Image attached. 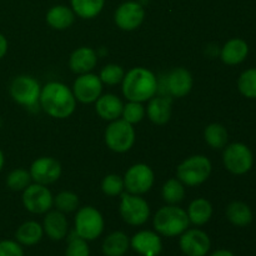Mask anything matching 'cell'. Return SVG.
I'll use <instances>...</instances> for the list:
<instances>
[{
	"instance_id": "1",
	"label": "cell",
	"mask_w": 256,
	"mask_h": 256,
	"mask_svg": "<svg viewBox=\"0 0 256 256\" xmlns=\"http://www.w3.org/2000/svg\"><path fill=\"white\" fill-rule=\"evenodd\" d=\"M42 109L55 119H66L76 108L72 90L59 82H50L42 88L39 98Z\"/></svg>"
},
{
	"instance_id": "2",
	"label": "cell",
	"mask_w": 256,
	"mask_h": 256,
	"mask_svg": "<svg viewBox=\"0 0 256 256\" xmlns=\"http://www.w3.org/2000/svg\"><path fill=\"white\" fill-rule=\"evenodd\" d=\"M122 82V94L129 102H148L158 92L156 76L145 68H132L124 75Z\"/></svg>"
},
{
	"instance_id": "3",
	"label": "cell",
	"mask_w": 256,
	"mask_h": 256,
	"mask_svg": "<svg viewBox=\"0 0 256 256\" xmlns=\"http://www.w3.org/2000/svg\"><path fill=\"white\" fill-rule=\"evenodd\" d=\"M155 232L166 238H175L188 230L190 225L188 212L178 205H166L156 212L152 219Z\"/></svg>"
},
{
	"instance_id": "4",
	"label": "cell",
	"mask_w": 256,
	"mask_h": 256,
	"mask_svg": "<svg viewBox=\"0 0 256 256\" xmlns=\"http://www.w3.org/2000/svg\"><path fill=\"white\" fill-rule=\"evenodd\" d=\"M212 170V162L205 155H194L179 164L176 178L186 186H198L209 179Z\"/></svg>"
},
{
	"instance_id": "5",
	"label": "cell",
	"mask_w": 256,
	"mask_h": 256,
	"mask_svg": "<svg viewBox=\"0 0 256 256\" xmlns=\"http://www.w3.org/2000/svg\"><path fill=\"white\" fill-rule=\"evenodd\" d=\"M222 162L232 174L244 175L254 166V154L244 142H232L224 148Z\"/></svg>"
},
{
	"instance_id": "6",
	"label": "cell",
	"mask_w": 256,
	"mask_h": 256,
	"mask_svg": "<svg viewBox=\"0 0 256 256\" xmlns=\"http://www.w3.org/2000/svg\"><path fill=\"white\" fill-rule=\"evenodd\" d=\"M74 230L86 242L98 239L104 232V218L94 206H84L78 210L74 220Z\"/></svg>"
},
{
	"instance_id": "7",
	"label": "cell",
	"mask_w": 256,
	"mask_h": 256,
	"mask_svg": "<svg viewBox=\"0 0 256 256\" xmlns=\"http://www.w3.org/2000/svg\"><path fill=\"white\" fill-rule=\"evenodd\" d=\"M105 144L115 152H126L134 146L135 130L132 124L124 119L110 122L105 130Z\"/></svg>"
},
{
	"instance_id": "8",
	"label": "cell",
	"mask_w": 256,
	"mask_h": 256,
	"mask_svg": "<svg viewBox=\"0 0 256 256\" xmlns=\"http://www.w3.org/2000/svg\"><path fill=\"white\" fill-rule=\"evenodd\" d=\"M40 92L42 86L39 82L30 75H19L14 78L9 86L12 100L25 108H34L39 104Z\"/></svg>"
},
{
	"instance_id": "9",
	"label": "cell",
	"mask_w": 256,
	"mask_h": 256,
	"mask_svg": "<svg viewBox=\"0 0 256 256\" xmlns=\"http://www.w3.org/2000/svg\"><path fill=\"white\" fill-rule=\"evenodd\" d=\"M119 212L122 220L132 226L144 225L150 218V206L146 200L130 192L122 194Z\"/></svg>"
},
{
	"instance_id": "10",
	"label": "cell",
	"mask_w": 256,
	"mask_h": 256,
	"mask_svg": "<svg viewBox=\"0 0 256 256\" xmlns=\"http://www.w3.org/2000/svg\"><path fill=\"white\" fill-rule=\"evenodd\" d=\"M22 205L32 214H46L54 205V196L46 185L30 184L22 192Z\"/></svg>"
},
{
	"instance_id": "11",
	"label": "cell",
	"mask_w": 256,
	"mask_h": 256,
	"mask_svg": "<svg viewBox=\"0 0 256 256\" xmlns=\"http://www.w3.org/2000/svg\"><path fill=\"white\" fill-rule=\"evenodd\" d=\"M124 186L128 192L135 195H142L149 192L154 185V172L146 164H135L125 172Z\"/></svg>"
},
{
	"instance_id": "12",
	"label": "cell",
	"mask_w": 256,
	"mask_h": 256,
	"mask_svg": "<svg viewBox=\"0 0 256 256\" xmlns=\"http://www.w3.org/2000/svg\"><path fill=\"white\" fill-rule=\"evenodd\" d=\"M102 92V82L98 75L86 72L82 74L75 79L72 85V94L76 102L82 104H92L95 102Z\"/></svg>"
},
{
	"instance_id": "13",
	"label": "cell",
	"mask_w": 256,
	"mask_h": 256,
	"mask_svg": "<svg viewBox=\"0 0 256 256\" xmlns=\"http://www.w3.org/2000/svg\"><path fill=\"white\" fill-rule=\"evenodd\" d=\"M30 176L36 184L49 185L58 182L62 175V165L52 156H42L30 165Z\"/></svg>"
},
{
	"instance_id": "14",
	"label": "cell",
	"mask_w": 256,
	"mask_h": 256,
	"mask_svg": "<svg viewBox=\"0 0 256 256\" xmlns=\"http://www.w3.org/2000/svg\"><path fill=\"white\" fill-rule=\"evenodd\" d=\"M145 10L138 2H125L120 5L114 14L115 24L124 32H132L142 24Z\"/></svg>"
},
{
	"instance_id": "15",
	"label": "cell",
	"mask_w": 256,
	"mask_h": 256,
	"mask_svg": "<svg viewBox=\"0 0 256 256\" xmlns=\"http://www.w3.org/2000/svg\"><path fill=\"white\" fill-rule=\"evenodd\" d=\"M179 245L186 256H206L212 248L209 235L200 229H188L180 235Z\"/></svg>"
},
{
	"instance_id": "16",
	"label": "cell",
	"mask_w": 256,
	"mask_h": 256,
	"mask_svg": "<svg viewBox=\"0 0 256 256\" xmlns=\"http://www.w3.org/2000/svg\"><path fill=\"white\" fill-rule=\"evenodd\" d=\"M130 248L142 256H159L162 242L158 232L142 230L130 239Z\"/></svg>"
},
{
	"instance_id": "17",
	"label": "cell",
	"mask_w": 256,
	"mask_h": 256,
	"mask_svg": "<svg viewBox=\"0 0 256 256\" xmlns=\"http://www.w3.org/2000/svg\"><path fill=\"white\" fill-rule=\"evenodd\" d=\"M42 230L48 238L54 242L65 239L69 234V222L64 212L59 210H49L42 222Z\"/></svg>"
},
{
	"instance_id": "18",
	"label": "cell",
	"mask_w": 256,
	"mask_h": 256,
	"mask_svg": "<svg viewBox=\"0 0 256 256\" xmlns=\"http://www.w3.org/2000/svg\"><path fill=\"white\" fill-rule=\"evenodd\" d=\"M192 72L185 68H175L166 78V86L170 95L174 98H184L192 92Z\"/></svg>"
},
{
	"instance_id": "19",
	"label": "cell",
	"mask_w": 256,
	"mask_h": 256,
	"mask_svg": "<svg viewBox=\"0 0 256 256\" xmlns=\"http://www.w3.org/2000/svg\"><path fill=\"white\" fill-rule=\"evenodd\" d=\"M98 62V54L94 49L82 46L75 49L69 58V68L75 74H86L90 72Z\"/></svg>"
},
{
	"instance_id": "20",
	"label": "cell",
	"mask_w": 256,
	"mask_h": 256,
	"mask_svg": "<svg viewBox=\"0 0 256 256\" xmlns=\"http://www.w3.org/2000/svg\"><path fill=\"white\" fill-rule=\"evenodd\" d=\"M248 55H249V45L240 38H232L228 40L220 52V58L226 65L242 64V62H245Z\"/></svg>"
},
{
	"instance_id": "21",
	"label": "cell",
	"mask_w": 256,
	"mask_h": 256,
	"mask_svg": "<svg viewBox=\"0 0 256 256\" xmlns=\"http://www.w3.org/2000/svg\"><path fill=\"white\" fill-rule=\"evenodd\" d=\"M122 108H124L122 102L114 94L100 95L99 99L95 102V110L98 115L106 122H114L119 119L122 114Z\"/></svg>"
},
{
	"instance_id": "22",
	"label": "cell",
	"mask_w": 256,
	"mask_h": 256,
	"mask_svg": "<svg viewBox=\"0 0 256 256\" xmlns=\"http://www.w3.org/2000/svg\"><path fill=\"white\" fill-rule=\"evenodd\" d=\"M172 99L168 96H154L149 100L148 118L156 125H164L172 118Z\"/></svg>"
},
{
	"instance_id": "23",
	"label": "cell",
	"mask_w": 256,
	"mask_h": 256,
	"mask_svg": "<svg viewBox=\"0 0 256 256\" xmlns=\"http://www.w3.org/2000/svg\"><path fill=\"white\" fill-rule=\"evenodd\" d=\"M130 248V239L122 232H112L102 242V254L105 256H124Z\"/></svg>"
},
{
	"instance_id": "24",
	"label": "cell",
	"mask_w": 256,
	"mask_h": 256,
	"mask_svg": "<svg viewBox=\"0 0 256 256\" xmlns=\"http://www.w3.org/2000/svg\"><path fill=\"white\" fill-rule=\"evenodd\" d=\"M188 216H189L190 224L196 226L205 225L212 216V205L209 200L204 198H198L190 202L188 208Z\"/></svg>"
},
{
	"instance_id": "25",
	"label": "cell",
	"mask_w": 256,
	"mask_h": 256,
	"mask_svg": "<svg viewBox=\"0 0 256 256\" xmlns=\"http://www.w3.org/2000/svg\"><path fill=\"white\" fill-rule=\"evenodd\" d=\"M44 236V230L42 225L38 222H25L18 228L15 232V239L20 245L25 246H32L40 242V240Z\"/></svg>"
},
{
	"instance_id": "26",
	"label": "cell",
	"mask_w": 256,
	"mask_h": 256,
	"mask_svg": "<svg viewBox=\"0 0 256 256\" xmlns=\"http://www.w3.org/2000/svg\"><path fill=\"white\" fill-rule=\"evenodd\" d=\"M75 12L65 5H55L46 12V22L55 30H65L72 25Z\"/></svg>"
},
{
	"instance_id": "27",
	"label": "cell",
	"mask_w": 256,
	"mask_h": 256,
	"mask_svg": "<svg viewBox=\"0 0 256 256\" xmlns=\"http://www.w3.org/2000/svg\"><path fill=\"white\" fill-rule=\"evenodd\" d=\"M226 218L235 226L245 228L252 224L254 214L246 202H232L226 206Z\"/></svg>"
},
{
	"instance_id": "28",
	"label": "cell",
	"mask_w": 256,
	"mask_h": 256,
	"mask_svg": "<svg viewBox=\"0 0 256 256\" xmlns=\"http://www.w3.org/2000/svg\"><path fill=\"white\" fill-rule=\"evenodd\" d=\"M204 139L210 148L215 150L224 149L229 142V132L226 128L219 122L209 124L204 130Z\"/></svg>"
},
{
	"instance_id": "29",
	"label": "cell",
	"mask_w": 256,
	"mask_h": 256,
	"mask_svg": "<svg viewBox=\"0 0 256 256\" xmlns=\"http://www.w3.org/2000/svg\"><path fill=\"white\" fill-rule=\"evenodd\" d=\"M72 9L82 19H94L102 12L105 0H70Z\"/></svg>"
},
{
	"instance_id": "30",
	"label": "cell",
	"mask_w": 256,
	"mask_h": 256,
	"mask_svg": "<svg viewBox=\"0 0 256 256\" xmlns=\"http://www.w3.org/2000/svg\"><path fill=\"white\" fill-rule=\"evenodd\" d=\"M162 196L168 205H176L185 198V185L179 179H169L162 189Z\"/></svg>"
},
{
	"instance_id": "31",
	"label": "cell",
	"mask_w": 256,
	"mask_h": 256,
	"mask_svg": "<svg viewBox=\"0 0 256 256\" xmlns=\"http://www.w3.org/2000/svg\"><path fill=\"white\" fill-rule=\"evenodd\" d=\"M238 89L242 96L256 99V68L244 70L238 79Z\"/></svg>"
},
{
	"instance_id": "32",
	"label": "cell",
	"mask_w": 256,
	"mask_h": 256,
	"mask_svg": "<svg viewBox=\"0 0 256 256\" xmlns=\"http://www.w3.org/2000/svg\"><path fill=\"white\" fill-rule=\"evenodd\" d=\"M32 184V176L28 170L15 169L9 172L6 178V185L12 192H24L29 185Z\"/></svg>"
},
{
	"instance_id": "33",
	"label": "cell",
	"mask_w": 256,
	"mask_h": 256,
	"mask_svg": "<svg viewBox=\"0 0 256 256\" xmlns=\"http://www.w3.org/2000/svg\"><path fill=\"white\" fill-rule=\"evenodd\" d=\"M65 256H90V248L88 242L80 238L75 230H72L68 236Z\"/></svg>"
},
{
	"instance_id": "34",
	"label": "cell",
	"mask_w": 256,
	"mask_h": 256,
	"mask_svg": "<svg viewBox=\"0 0 256 256\" xmlns=\"http://www.w3.org/2000/svg\"><path fill=\"white\" fill-rule=\"evenodd\" d=\"M54 206L56 210L62 212H72L78 210L79 208V196L72 192H59L56 196H54Z\"/></svg>"
},
{
	"instance_id": "35",
	"label": "cell",
	"mask_w": 256,
	"mask_h": 256,
	"mask_svg": "<svg viewBox=\"0 0 256 256\" xmlns=\"http://www.w3.org/2000/svg\"><path fill=\"white\" fill-rule=\"evenodd\" d=\"M125 72L120 65L118 64H108L100 72L99 78L102 84L106 85H116L122 82Z\"/></svg>"
},
{
	"instance_id": "36",
	"label": "cell",
	"mask_w": 256,
	"mask_h": 256,
	"mask_svg": "<svg viewBox=\"0 0 256 256\" xmlns=\"http://www.w3.org/2000/svg\"><path fill=\"white\" fill-rule=\"evenodd\" d=\"M124 189V179L118 174L106 175L102 182V190L108 196H118V195H122Z\"/></svg>"
},
{
	"instance_id": "37",
	"label": "cell",
	"mask_w": 256,
	"mask_h": 256,
	"mask_svg": "<svg viewBox=\"0 0 256 256\" xmlns=\"http://www.w3.org/2000/svg\"><path fill=\"white\" fill-rule=\"evenodd\" d=\"M145 114H146V110L142 106V102H129L126 105H124V108H122V116L125 122L134 125L142 122L145 118Z\"/></svg>"
},
{
	"instance_id": "38",
	"label": "cell",
	"mask_w": 256,
	"mask_h": 256,
	"mask_svg": "<svg viewBox=\"0 0 256 256\" xmlns=\"http://www.w3.org/2000/svg\"><path fill=\"white\" fill-rule=\"evenodd\" d=\"M0 256H24V250L18 242L2 240L0 242Z\"/></svg>"
},
{
	"instance_id": "39",
	"label": "cell",
	"mask_w": 256,
	"mask_h": 256,
	"mask_svg": "<svg viewBox=\"0 0 256 256\" xmlns=\"http://www.w3.org/2000/svg\"><path fill=\"white\" fill-rule=\"evenodd\" d=\"M8 46H9V44H8V39L2 34V32H0V60L6 55Z\"/></svg>"
},
{
	"instance_id": "40",
	"label": "cell",
	"mask_w": 256,
	"mask_h": 256,
	"mask_svg": "<svg viewBox=\"0 0 256 256\" xmlns=\"http://www.w3.org/2000/svg\"><path fill=\"white\" fill-rule=\"evenodd\" d=\"M209 256H235L232 254L230 250H226V249H219V250H215L214 252H212Z\"/></svg>"
},
{
	"instance_id": "41",
	"label": "cell",
	"mask_w": 256,
	"mask_h": 256,
	"mask_svg": "<svg viewBox=\"0 0 256 256\" xmlns=\"http://www.w3.org/2000/svg\"><path fill=\"white\" fill-rule=\"evenodd\" d=\"M4 162H5L4 154H2V150H0V172H2V168H4Z\"/></svg>"
}]
</instances>
